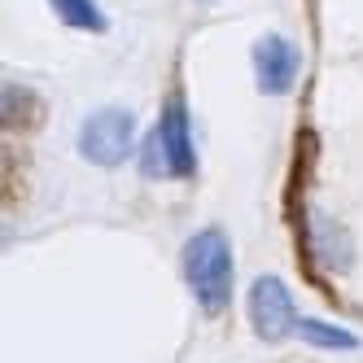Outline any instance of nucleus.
<instances>
[{"label":"nucleus","instance_id":"5","mask_svg":"<svg viewBox=\"0 0 363 363\" xmlns=\"http://www.w3.org/2000/svg\"><path fill=\"white\" fill-rule=\"evenodd\" d=\"M298 44L289 35H263L254 44V79L263 96H284L298 84Z\"/></svg>","mask_w":363,"mask_h":363},{"label":"nucleus","instance_id":"4","mask_svg":"<svg viewBox=\"0 0 363 363\" xmlns=\"http://www.w3.org/2000/svg\"><path fill=\"white\" fill-rule=\"evenodd\" d=\"M158 140L167 153V171L175 179H193L197 175V140H193V123H189V106L184 92H171L162 106V123H158Z\"/></svg>","mask_w":363,"mask_h":363},{"label":"nucleus","instance_id":"7","mask_svg":"<svg viewBox=\"0 0 363 363\" xmlns=\"http://www.w3.org/2000/svg\"><path fill=\"white\" fill-rule=\"evenodd\" d=\"M298 337L311 346H320V350H354L359 346V337L346 333V328H337V324H324V320H302L298 324Z\"/></svg>","mask_w":363,"mask_h":363},{"label":"nucleus","instance_id":"2","mask_svg":"<svg viewBox=\"0 0 363 363\" xmlns=\"http://www.w3.org/2000/svg\"><path fill=\"white\" fill-rule=\"evenodd\" d=\"M79 153L92 167H106V171L123 167L136 153V114L123 106L92 110L79 127Z\"/></svg>","mask_w":363,"mask_h":363},{"label":"nucleus","instance_id":"3","mask_svg":"<svg viewBox=\"0 0 363 363\" xmlns=\"http://www.w3.org/2000/svg\"><path fill=\"white\" fill-rule=\"evenodd\" d=\"M245 306H250V324L258 333V342H267V346H280L284 337H294L298 324H302V315H298V306H294L280 276H258L250 284Z\"/></svg>","mask_w":363,"mask_h":363},{"label":"nucleus","instance_id":"6","mask_svg":"<svg viewBox=\"0 0 363 363\" xmlns=\"http://www.w3.org/2000/svg\"><path fill=\"white\" fill-rule=\"evenodd\" d=\"M53 13L66 22L70 31H88V35H101L106 31V13H101L96 0H48Z\"/></svg>","mask_w":363,"mask_h":363},{"label":"nucleus","instance_id":"8","mask_svg":"<svg viewBox=\"0 0 363 363\" xmlns=\"http://www.w3.org/2000/svg\"><path fill=\"white\" fill-rule=\"evenodd\" d=\"M140 162H145V175H149V179L171 175V171H167V153H162L158 132H149V136H145V145H140Z\"/></svg>","mask_w":363,"mask_h":363},{"label":"nucleus","instance_id":"1","mask_svg":"<svg viewBox=\"0 0 363 363\" xmlns=\"http://www.w3.org/2000/svg\"><path fill=\"white\" fill-rule=\"evenodd\" d=\"M179 267H184V284L197 298L201 315H223L232 306V245L223 228L193 232L184 254H179Z\"/></svg>","mask_w":363,"mask_h":363}]
</instances>
